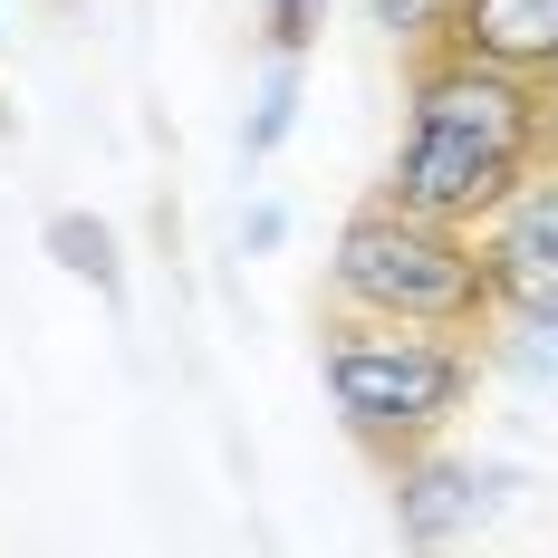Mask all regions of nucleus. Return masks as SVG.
Returning <instances> with one entry per match:
<instances>
[{
	"mask_svg": "<svg viewBox=\"0 0 558 558\" xmlns=\"http://www.w3.org/2000/svg\"><path fill=\"white\" fill-rule=\"evenodd\" d=\"M328 299L356 318H414V328H492V270H482V231L472 222H434L404 203H366L337 231L328 260Z\"/></svg>",
	"mask_w": 558,
	"mask_h": 558,
	"instance_id": "nucleus-2",
	"label": "nucleus"
},
{
	"mask_svg": "<svg viewBox=\"0 0 558 558\" xmlns=\"http://www.w3.org/2000/svg\"><path fill=\"white\" fill-rule=\"evenodd\" d=\"M549 165H558V87H549Z\"/></svg>",
	"mask_w": 558,
	"mask_h": 558,
	"instance_id": "nucleus-12",
	"label": "nucleus"
},
{
	"mask_svg": "<svg viewBox=\"0 0 558 558\" xmlns=\"http://www.w3.org/2000/svg\"><path fill=\"white\" fill-rule=\"evenodd\" d=\"M366 20H376L386 39H404V49H444L452 0H366Z\"/></svg>",
	"mask_w": 558,
	"mask_h": 558,
	"instance_id": "nucleus-10",
	"label": "nucleus"
},
{
	"mask_svg": "<svg viewBox=\"0 0 558 558\" xmlns=\"http://www.w3.org/2000/svg\"><path fill=\"white\" fill-rule=\"evenodd\" d=\"M482 501H492L482 462H452V452H434V444L395 452V530H404L414 549H444V539H462V530L482 520Z\"/></svg>",
	"mask_w": 558,
	"mask_h": 558,
	"instance_id": "nucleus-5",
	"label": "nucleus"
},
{
	"mask_svg": "<svg viewBox=\"0 0 558 558\" xmlns=\"http://www.w3.org/2000/svg\"><path fill=\"white\" fill-rule=\"evenodd\" d=\"M501 366H510L530 395H558V308H549V318H510Z\"/></svg>",
	"mask_w": 558,
	"mask_h": 558,
	"instance_id": "nucleus-8",
	"label": "nucleus"
},
{
	"mask_svg": "<svg viewBox=\"0 0 558 558\" xmlns=\"http://www.w3.org/2000/svg\"><path fill=\"white\" fill-rule=\"evenodd\" d=\"M539 165H549V87L539 77H510L472 49H414V116L395 145L386 203L482 231V213H501Z\"/></svg>",
	"mask_w": 558,
	"mask_h": 558,
	"instance_id": "nucleus-1",
	"label": "nucleus"
},
{
	"mask_svg": "<svg viewBox=\"0 0 558 558\" xmlns=\"http://www.w3.org/2000/svg\"><path fill=\"white\" fill-rule=\"evenodd\" d=\"M462 395H472V347H462V328H414V318H356V308H337L328 404L376 462L434 444L452 414H462Z\"/></svg>",
	"mask_w": 558,
	"mask_h": 558,
	"instance_id": "nucleus-3",
	"label": "nucleus"
},
{
	"mask_svg": "<svg viewBox=\"0 0 558 558\" xmlns=\"http://www.w3.org/2000/svg\"><path fill=\"white\" fill-rule=\"evenodd\" d=\"M482 270H492V318L558 308V165H539L501 213H482Z\"/></svg>",
	"mask_w": 558,
	"mask_h": 558,
	"instance_id": "nucleus-4",
	"label": "nucleus"
},
{
	"mask_svg": "<svg viewBox=\"0 0 558 558\" xmlns=\"http://www.w3.org/2000/svg\"><path fill=\"white\" fill-rule=\"evenodd\" d=\"M444 49H472L492 68H510V77L558 87V0H452Z\"/></svg>",
	"mask_w": 558,
	"mask_h": 558,
	"instance_id": "nucleus-6",
	"label": "nucleus"
},
{
	"mask_svg": "<svg viewBox=\"0 0 558 558\" xmlns=\"http://www.w3.org/2000/svg\"><path fill=\"white\" fill-rule=\"evenodd\" d=\"M260 10H270V49H308V39H318V20H328V0H260Z\"/></svg>",
	"mask_w": 558,
	"mask_h": 558,
	"instance_id": "nucleus-11",
	"label": "nucleus"
},
{
	"mask_svg": "<svg viewBox=\"0 0 558 558\" xmlns=\"http://www.w3.org/2000/svg\"><path fill=\"white\" fill-rule=\"evenodd\" d=\"M49 260L68 279H87V289H107V299H125V270H116V231L87 222V213H58L49 222Z\"/></svg>",
	"mask_w": 558,
	"mask_h": 558,
	"instance_id": "nucleus-7",
	"label": "nucleus"
},
{
	"mask_svg": "<svg viewBox=\"0 0 558 558\" xmlns=\"http://www.w3.org/2000/svg\"><path fill=\"white\" fill-rule=\"evenodd\" d=\"M289 107H299V58L279 49V58H270V77H260V116H251V135H241V155H251V165H260L279 135H289Z\"/></svg>",
	"mask_w": 558,
	"mask_h": 558,
	"instance_id": "nucleus-9",
	"label": "nucleus"
}]
</instances>
